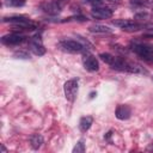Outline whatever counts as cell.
Listing matches in <instances>:
<instances>
[{"label":"cell","mask_w":153,"mask_h":153,"mask_svg":"<svg viewBox=\"0 0 153 153\" xmlns=\"http://www.w3.org/2000/svg\"><path fill=\"white\" fill-rule=\"evenodd\" d=\"M136 18H147L146 13H141V14H136Z\"/></svg>","instance_id":"obj_24"},{"label":"cell","mask_w":153,"mask_h":153,"mask_svg":"<svg viewBox=\"0 0 153 153\" xmlns=\"http://www.w3.org/2000/svg\"><path fill=\"white\" fill-rule=\"evenodd\" d=\"M99 57H100L102 61H104L105 63L110 65V62L112 61L114 55H111V54H109V53H102V54H99Z\"/></svg>","instance_id":"obj_16"},{"label":"cell","mask_w":153,"mask_h":153,"mask_svg":"<svg viewBox=\"0 0 153 153\" xmlns=\"http://www.w3.org/2000/svg\"><path fill=\"white\" fill-rule=\"evenodd\" d=\"M87 4L92 5V6H102L103 5V0H85Z\"/></svg>","instance_id":"obj_19"},{"label":"cell","mask_w":153,"mask_h":153,"mask_svg":"<svg viewBox=\"0 0 153 153\" xmlns=\"http://www.w3.org/2000/svg\"><path fill=\"white\" fill-rule=\"evenodd\" d=\"M59 47L60 49H62L63 51H67V53H72V54H75V53H81L85 47L82 43L78 42V41H74V39H63L59 43Z\"/></svg>","instance_id":"obj_2"},{"label":"cell","mask_w":153,"mask_h":153,"mask_svg":"<svg viewBox=\"0 0 153 153\" xmlns=\"http://www.w3.org/2000/svg\"><path fill=\"white\" fill-rule=\"evenodd\" d=\"M84 152H85V145H84L82 141H79V142L74 146L73 153H84Z\"/></svg>","instance_id":"obj_17"},{"label":"cell","mask_w":153,"mask_h":153,"mask_svg":"<svg viewBox=\"0 0 153 153\" xmlns=\"http://www.w3.org/2000/svg\"><path fill=\"white\" fill-rule=\"evenodd\" d=\"M91 16L96 19H108L112 17V10H110L109 7L96 6L91 11Z\"/></svg>","instance_id":"obj_8"},{"label":"cell","mask_w":153,"mask_h":153,"mask_svg":"<svg viewBox=\"0 0 153 153\" xmlns=\"http://www.w3.org/2000/svg\"><path fill=\"white\" fill-rule=\"evenodd\" d=\"M1 152H6V148L4 146H1Z\"/></svg>","instance_id":"obj_25"},{"label":"cell","mask_w":153,"mask_h":153,"mask_svg":"<svg viewBox=\"0 0 153 153\" xmlns=\"http://www.w3.org/2000/svg\"><path fill=\"white\" fill-rule=\"evenodd\" d=\"M131 50L139 56L141 57L143 61L152 63L153 62V45L148 44V43H139V42H134L130 45Z\"/></svg>","instance_id":"obj_1"},{"label":"cell","mask_w":153,"mask_h":153,"mask_svg":"<svg viewBox=\"0 0 153 153\" xmlns=\"http://www.w3.org/2000/svg\"><path fill=\"white\" fill-rule=\"evenodd\" d=\"M25 38H26L25 36L19 35V33H8V35L2 36L1 42L5 45H18V44H22L25 41Z\"/></svg>","instance_id":"obj_7"},{"label":"cell","mask_w":153,"mask_h":153,"mask_svg":"<svg viewBox=\"0 0 153 153\" xmlns=\"http://www.w3.org/2000/svg\"><path fill=\"white\" fill-rule=\"evenodd\" d=\"M55 1H56V4L59 5V7H60V8H63V7L68 4V1H69V0H55Z\"/></svg>","instance_id":"obj_20"},{"label":"cell","mask_w":153,"mask_h":153,"mask_svg":"<svg viewBox=\"0 0 153 153\" xmlns=\"http://www.w3.org/2000/svg\"><path fill=\"white\" fill-rule=\"evenodd\" d=\"M146 36H148V37H153V29H148V32L146 33Z\"/></svg>","instance_id":"obj_23"},{"label":"cell","mask_w":153,"mask_h":153,"mask_svg":"<svg viewBox=\"0 0 153 153\" xmlns=\"http://www.w3.org/2000/svg\"><path fill=\"white\" fill-rule=\"evenodd\" d=\"M112 24L117 27H121L124 31H137L143 27L142 24H137L134 20H129V19H115L112 20Z\"/></svg>","instance_id":"obj_4"},{"label":"cell","mask_w":153,"mask_h":153,"mask_svg":"<svg viewBox=\"0 0 153 153\" xmlns=\"http://www.w3.org/2000/svg\"><path fill=\"white\" fill-rule=\"evenodd\" d=\"M130 5L134 7H139V8H146V7H151L153 5L152 0H129Z\"/></svg>","instance_id":"obj_15"},{"label":"cell","mask_w":153,"mask_h":153,"mask_svg":"<svg viewBox=\"0 0 153 153\" xmlns=\"http://www.w3.org/2000/svg\"><path fill=\"white\" fill-rule=\"evenodd\" d=\"M88 30L91 32H96V33H111L112 32V29H110L109 26H105V25H100V24L91 25L88 27Z\"/></svg>","instance_id":"obj_12"},{"label":"cell","mask_w":153,"mask_h":153,"mask_svg":"<svg viewBox=\"0 0 153 153\" xmlns=\"http://www.w3.org/2000/svg\"><path fill=\"white\" fill-rule=\"evenodd\" d=\"M152 80H153V75H152Z\"/></svg>","instance_id":"obj_26"},{"label":"cell","mask_w":153,"mask_h":153,"mask_svg":"<svg viewBox=\"0 0 153 153\" xmlns=\"http://www.w3.org/2000/svg\"><path fill=\"white\" fill-rule=\"evenodd\" d=\"M78 79L73 78V79H69L65 82L63 85V91H65V96L67 98V100L69 102H73L76 97V92H78Z\"/></svg>","instance_id":"obj_3"},{"label":"cell","mask_w":153,"mask_h":153,"mask_svg":"<svg viewBox=\"0 0 153 153\" xmlns=\"http://www.w3.org/2000/svg\"><path fill=\"white\" fill-rule=\"evenodd\" d=\"M111 135H112V131L110 130L109 133H106V135H105V140H109V141H110V137H111Z\"/></svg>","instance_id":"obj_22"},{"label":"cell","mask_w":153,"mask_h":153,"mask_svg":"<svg viewBox=\"0 0 153 153\" xmlns=\"http://www.w3.org/2000/svg\"><path fill=\"white\" fill-rule=\"evenodd\" d=\"M43 143V136L41 134H32L30 136V145L33 149H38Z\"/></svg>","instance_id":"obj_13"},{"label":"cell","mask_w":153,"mask_h":153,"mask_svg":"<svg viewBox=\"0 0 153 153\" xmlns=\"http://www.w3.org/2000/svg\"><path fill=\"white\" fill-rule=\"evenodd\" d=\"M26 0H6L7 5H12V6H23L25 4Z\"/></svg>","instance_id":"obj_18"},{"label":"cell","mask_w":153,"mask_h":153,"mask_svg":"<svg viewBox=\"0 0 153 153\" xmlns=\"http://www.w3.org/2000/svg\"><path fill=\"white\" fill-rule=\"evenodd\" d=\"M30 19L24 17V16H13V17H8V18H4V22H8V23H12L13 25H18V24H22V23H26L29 22Z\"/></svg>","instance_id":"obj_14"},{"label":"cell","mask_w":153,"mask_h":153,"mask_svg":"<svg viewBox=\"0 0 153 153\" xmlns=\"http://www.w3.org/2000/svg\"><path fill=\"white\" fill-rule=\"evenodd\" d=\"M29 49L37 56H42L45 54V48L39 36H33L29 39Z\"/></svg>","instance_id":"obj_5"},{"label":"cell","mask_w":153,"mask_h":153,"mask_svg":"<svg viewBox=\"0 0 153 153\" xmlns=\"http://www.w3.org/2000/svg\"><path fill=\"white\" fill-rule=\"evenodd\" d=\"M152 13H153V8H152Z\"/></svg>","instance_id":"obj_27"},{"label":"cell","mask_w":153,"mask_h":153,"mask_svg":"<svg viewBox=\"0 0 153 153\" xmlns=\"http://www.w3.org/2000/svg\"><path fill=\"white\" fill-rule=\"evenodd\" d=\"M82 65L86 71L88 72H97L99 69V62L96 56L90 53H85L82 55Z\"/></svg>","instance_id":"obj_6"},{"label":"cell","mask_w":153,"mask_h":153,"mask_svg":"<svg viewBox=\"0 0 153 153\" xmlns=\"http://www.w3.org/2000/svg\"><path fill=\"white\" fill-rule=\"evenodd\" d=\"M92 123H93V118H92V116H84V117L80 118V122H79V129H80L82 133H86V131L91 128Z\"/></svg>","instance_id":"obj_11"},{"label":"cell","mask_w":153,"mask_h":153,"mask_svg":"<svg viewBox=\"0 0 153 153\" xmlns=\"http://www.w3.org/2000/svg\"><path fill=\"white\" fill-rule=\"evenodd\" d=\"M41 8L50 16H55V14L60 13V11H61V8L56 4V1H44L41 4Z\"/></svg>","instance_id":"obj_10"},{"label":"cell","mask_w":153,"mask_h":153,"mask_svg":"<svg viewBox=\"0 0 153 153\" xmlns=\"http://www.w3.org/2000/svg\"><path fill=\"white\" fill-rule=\"evenodd\" d=\"M14 56H22V59H27L29 57L27 54H25V53H16Z\"/></svg>","instance_id":"obj_21"},{"label":"cell","mask_w":153,"mask_h":153,"mask_svg":"<svg viewBox=\"0 0 153 153\" xmlns=\"http://www.w3.org/2000/svg\"><path fill=\"white\" fill-rule=\"evenodd\" d=\"M131 115V109L129 105L127 104H120L117 105L116 110H115V116L116 118L121 120V121H124V120H128Z\"/></svg>","instance_id":"obj_9"}]
</instances>
